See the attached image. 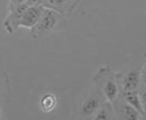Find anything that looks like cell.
I'll use <instances>...</instances> for the list:
<instances>
[{"label": "cell", "mask_w": 146, "mask_h": 120, "mask_svg": "<svg viewBox=\"0 0 146 120\" xmlns=\"http://www.w3.org/2000/svg\"><path fill=\"white\" fill-rule=\"evenodd\" d=\"M27 0H9V4L13 5H19V4H25Z\"/></svg>", "instance_id": "13"}, {"label": "cell", "mask_w": 146, "mask_h": 120, "mask_svg": "<svg viewBox=\"0 0 146 120\" xmlns=\"http://www.w3.org/2000/svg\"><path fill=\"white\" fill-rule=\"evenodd\" d=\"M28 7L27 3L25 4H19V5H13L8 3V12L6 18L3 21V27L5 31L9 35H13L17 30H19V20L23 10Z\"/></svg>", "instance_id": "5"}, {"label": "cell", "mask_w": 146, "mask_h": 120, "mask_svg": "<svg viewBox=\"0 0 146 120\" xmlns=\"http://www.w3.org/2000/svg\"><path fill=\"white\" fill-rule=\"evenodd\" d=\"M121 96L124 98L125 102H127L131 106H133L143 117L146 118V106L141 103V99L137 92V90H125L119 92Z\"/></svg>", "instance_id": "9"}, {"label": "cell", "mask_w": 146, "mask_h": 120, "mask_svg": "<svg viewBox=\"0 0 146 120\" xmlns=\"http://www.w3.org/2000/svg\"><path fill=\"white\" fill-rule=\"evenodd\" d=\"M111 103H113L116 119L118 120H143L145 119V117H143L133 106H131L129 103L124 100L121 94Z\"/></svg>", "instance_id": "6"}, {"label": "cell", "mask_w": 146, "mask_h": 120, "mask_svg": "<svg viewBox=\"0 0 146 120\" xmlns=\"http://www.w3.org/2000/svg\"><path fill=\"white\" fill-rule=\"evenodd\" d=\"M93 87L108 102H114L119 95L116 72L109 65L101 66L93 76Z\"/></svg>", "instance_id": "2"}, {"label": "cell", "mask_w": 146, "mask_h": 120, "mask_svg": "<svg viewBox=\"0 0 146 120\" xmlns=\"http://www.w3.org/2000/svg\"><path fill=\"white\" fill-rule=\"evenodd\" d=\"M67 27V18L63 14L58 13L57 10L44 7L42 15L30 30L29 33L34 39H37L41 37L52 36L54 33L62 32Z\"/></svg>", "instance_id": "1"}, {"label": "cell", "mask_w": 146, "mask_h": 120, "mask_svg": "<svg viewBox=\"0 0 146 120\" xmlns=\"http://www.w3.org/2000/svg\"><path fill=\"white\" fill-rule=\"evenodd\" d=\"M92 119H101V120H116V115L114 112V108H113V103L104 100L101 106L99 108V110L95 112V114L93 115Z\"/></svg>", "instance_id": "11"}, {"label": "cell", "mask_w": 146, "mask_h": 120, "mask_svg": "<svg viewBox=\"0 0 146 120\" xmlns=\"http://www.w3.org/2000/svg\"><path fill=\"white\" fill-rule=\"evenodd\" d=\"M28 6H44L45 0H27Z\"/></svg>", "instance_id": "12"}, {"label": "cell", "mask_w": 146, "mask_h": 120, "mask_svg": "<svg viewBox=\"0 0 146 120\" xmlns=\"http://www.w3.org/2000/svg\"><path fill=\"white\" fill-rule=\"evenodd\" d=\"M143 66L141 67L131 66L121 72H116V77L119 85V92L125 90H137L141 76Z\"/></svg>", "instance_id": "3"}, {"label": "cell", "mask_w": 146, "mask_h": 120, "mask_svg": "<svg viewBox=\"0 0 146 120\" xmlns=\"http://www.w3.org/2000/svg\"><path fill=\"white\" fill-rule=\"evenodd\" d=\"M44 6H28L19 20V29L30 30L36 23L38 22Z\"/></svg>", "instance_id": "7"}, {"label": "cell", "mask_w": 146, "mask_h": 120, "mask_svg": "<svg viewBox=\"0 0 146 120\" xmlns=\"http://www.w3.org/2000/svg\"><path fill=\"white\" fill-rule=\"evenodd\" d=\"M4 118V114H3V104H1V100H0V119Z\"/></svg>", "instance_id": "14"}, {"label": "cell", "mask_w": 146, "mask_h": 120, "mask_svg": "<svg viewBox=\"0 0 146 120\" xmlns=\"http://www.w3.org/2000/svg\"><path fill=\"white\" fill-rule=\"evenodd\" d=\"M58 105V98L53 92H46L41 96L38 100V109L44 113H50L56 110Z\"/></svg>", "instance_id": "10"}, {"label": "cell", "mask_w": 146, "mask_h": 120, "mask_svg": "<svg viewBox=\"0 0 146 120\" xmlns=\"http://www.w3.org/2000/svg\"><path fill=\"white\" fill-rule=\"evenodd\" d=\"M79 5L80 0H45L44 3V7L57 10L66 18L74 13Z\"/></svg>", "instance_id": "8"}, {"label": "cell", "mask_w": 146, "mask_h": 120, "mask_svg": "<svg viewBox=\"0 0 146 120\" xmlns=\"http://www.w3.org/2000/svg\"><path fill=\"white\" fill-rule=\"evenodd\" d=\"M104 100L106 99L103 98V96L94 87H92L90 92L86 96V98L80 104L79 113H80L81 118H90L92 119L93 115L95 114V112L99 110V108L101 106V104Z\"/></svg>", "instance_id": "4"}]
</instances>
